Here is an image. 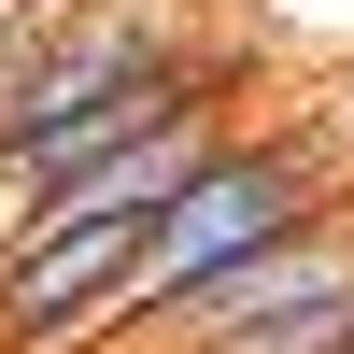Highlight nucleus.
<instances>
[{"label":"nucleus","instance_id":"1","mask_svg":"<svg viewBox=\"0 0 354 354\" xmlns=\"http://www.w3.org/2000/svg\"><path fill=\"white\" fill-rule=\"evenodd\" d=\"M298 227H326V142H213V170H198L185 198H170L156 227H142V270H128V340L156 326L170 298H198L213 270H241V255L298 241Z\"/></svg>","mask_w":354,"mask_h":354},{"label":"nucleus","instance_id":"2","mask_svg":"<svg viewBox=\"0 0 354 354\" xmlns=\"http://www.w3.org/2000/svg\"><path fill=\"white\" fill-rule=\"evenodd\" d=\"M185 71L198 57H185V15H170V0H71V15H43L28 57H15V113H0V198H15V170L43 156V142L100 128V113H142Z\"/></svg>","mask_w":354,"mask_h":354},{"label":"nucleus","instance_id":"3","mask_svg":"<svg viewBox=\"0 0 354 354\" xmlns=\"http://www.w3.org/2000/svg\"><path fill=\"white\" fill-rule=\"evenodd\" d=\"M354 298V227H298V241H270V255H241V270H213L198 298H170L156 326H142V354H213V340H255V326H283V312H326Z\"/></svg>","mask_w":354,"mask_h":354},{"label":"nucleus","instance_id":"4","mask_svg":"<svg viewBox=\"0 0 354 354\" xmlns=\"http://www.w3.org/2000/svg\"><path fill=\"white\" fill-rule=\"evenodd\" d=\"M28 28H43V15H28V0H0V113H15V57H28Z\"/></svg>","mask_w":354,"mask_h":354},{"label":"nucleus","instance_id":"5","mask_svg":"<svg viewBox=\"0 0 354 354\" xmlns=\"http://www.w3.org/2000/svg\"><path fill=\"white\" fill-rule=\"evenodd\" d=\"M0 241H15V198H0Z\"/></svg>","mask_w":354,"mask_h":354}]
</instances>
